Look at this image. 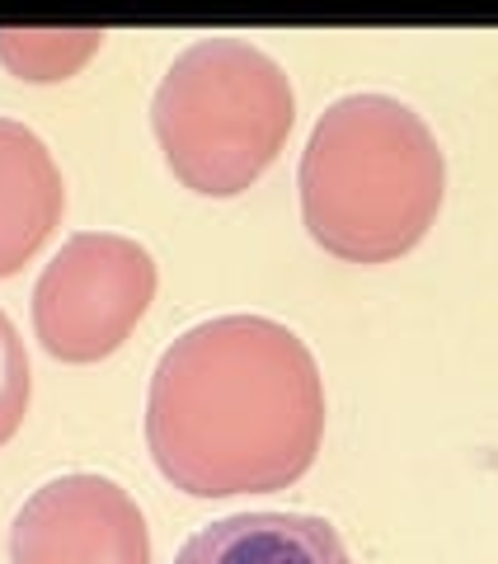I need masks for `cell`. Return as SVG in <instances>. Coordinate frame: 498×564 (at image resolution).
<instances>
[{"instance_id": "277c9868", "label": "cell", "mask_w": 498, "mask_h": 564, "mask_svg": "<svg viewBox=\"0 0 498 564\" xmlns=\"http://www.w3.org/2000/svg\"><path fill=\"white\" fill-rule=\"evenodd\" d=\"M155 302V259L113 231L71 236L33 288V334L57 362H99Z\"/></svg>"}, {"instance_id": "7a4b0ae2", "label": "cell", "mask_w": 498, "mask_h": 564, "mask_svg": "<svg viewBox=\"0 0 498 564\" xmlns=\"http://www.w3.org/2000/svg\"><path fill=\"white\" fill-rule=\"evenodd\" d=\"M301 221L344 263H390L437 221L447 161L433 128L390 95H344L301 151Z\"/></svg>"}, {"instance_id": "ba28073f", "label": "cell", "mask_w": 498, "mask_h": 564, "mask_svg": "<svg viewBox=\"0 0 498 564\" xmlns=\"http://www.w3.org/2000/svg\"><path fill=\"white\" fill-rule=\"evenodd\" d=\"M99 29H0V62H6L10 76L52 85L76 76L99 52Z\"/></svg>"}, {"instance_id": "3957f363", "label": "cell", "mask_w": 498, "mask_h": 564, "mask_svg": "<svg viewBox=\"0 0 498 564\" xmlns=\"http://www.w3.org/2000/svg\"><path fill=\"white\" fill-rule=\"evenodd\" d=\"M296 95L269 52L245 39H198L165 70L151 128L165 165L203 198H236L292 137Z\"/></svg>"}, {"instance_id": "52a82bcc", "label": "cell", "mask_w": 498, "mask_h": 564, "mask_svg": "<svg viewBox=\"0 0 498 564\" xmlns=\"http://www.w3.org/2000/svg\"><path fill=\"white\" fill-rule=\"evenodd\" d=\"M174 564H353L339 532L311 513H236L193 532Z\"/></svg>"}, {"instance_id": "5b68a950", "label": "cell", "mask_w": 498, "mask_h": 564, "mask_svg": "<svg viewBox=\"0 0 498 564\" xmlns=\"http://www.w3.org/2000/svg\"><path fill=\"white\" fill-rule=\"evenodd\" d=\"M10 564H151V532L118 480L80 470L29 494L10 527Z\"/></svg>"}, {"instance_id": "8992f818", "label": "cell", "mask_w": 498, "mask_h": 564, "mask_svg": "<svg viewBox=\"0 0 498 564\" xmlns=\"http://www.w3.org/2000/svg\"><path fill=\"white\" fill-rule=\"evenodd\" d=\"M66 188L39 132L0 118V278L20 273L62 226Z\"/></svg>"}, {"instance_id": "9c48e42d", "label": "cell", "mask_w": 498, "mask_h": 564, "mask_svg": "<svg viewBox=\"0 0 498 564\" xmlns=\"http://www.w3.org/2000/svg\"><path fill=\"white\" fill-rule=\"evenodd\" d=\"M29 352H24V339L20 329L10 325V315L0 311V447L20 433V423L29 414Z\"/></svg>"}, {"instance_id": "6da1fadb", "label": "cell", "mask_w": 498, "mask_h": 564, "mask_svg": "<svg viewBox=\"0 0 498 564\" xmlns=\"http://www.w3.org/2000/svg\"><path fill=\"white\" fill-rule=\"evenodd\" d=\"M325 381L311 348L269 315H217L155 362L147 447L188 499L273 494L315 466Z\"/></svg>"}]
</instances>
